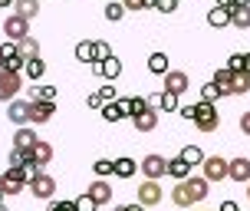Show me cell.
<instances>
[{
  "label": "cell",
  "instance_id": "49",
  "mask_svg": "<svg viewBox=\"0 0 250 211\" xmlns=\"http://www.w3.org/2000/svg\"><path fill=\"white\" fill-rule=\"evenodd\" d=\"M178 116H181V119H194V106H181Z\"/></svg>",
  "mask_w": 250,
  "mask_h": 211
},
{
  "label": "cell",
  "instance_id": "21",
  "mask_svg": "<svg viewBox=\"0 0 250 211\" xmlns=\"http://www.w3.org/2000/svg\"><path fill=\"white\" fill-rule=\"evenodd\" d=\"M148 70H151L155 76H165L168 70H171V60H168V53H162V50L151 53V56H148Z\"/></svg>",
  "mask_w": 250,
  "mask_h": 211
},
{
  "label": "cell",
  "instance_id": "16",
  "mask_svg": "<svg viewBox=\"0 0 250 211\" xmlns=\"http://www.w3.org/2000/svg\"><path fill=\"white\" fill-rule=\"evenodd\" d=\"M230 26L250 30V3H234L230 7Z\"/></svg>",
  "mask_w": 250,
  "mask_h": 211
},
{
  "label": "cell",
  "instance_id": "57",
  "mask_svg": "<svg viewBox=\"0 0 250 211\" xmlns=\"http://www.w3.org/2000/svg\"><path fill=\"white\" fill-rule=\"evenodd\" d=\"M0 211H7V208H3V201H0Z\"/></svg>",
  "mask_w": 250,
  "mask_h": 211
},
{
  "label": "cell",
  "instance_id": "56",
  "mask_svg": "<svg viewBox=\"0 0 250 211\" xmlns=\"http://www.w3.org/2000/svg\"><path fill=\"white\" fill-rule=\"evenodd\" d=\"M237 3H250V0H237Z\"/></svg>",
  "mask_w": 250,
  "mask_h": 211
},
{
  "label": "cell",
  "instance_id": "40",
  "mask_svg": "<svg viewBox=\"0 0 250 211\" xmlns=\"http://www.w3.org/2000/svg\"><path fill=\"white\" fill-rule=\"evenodd\" d=\"M155 10H158V13H175L178 10V0H155Z\"/></svg>",
  "mask_w": 250,
  "mask_h": 211
},
{
  "label": "cell",
  "instance_id": "58",
  "mask_svg": "<svg viewBox=\"0 0 250 211\" xmlns=\"http://www.w3.org/2000/svg\"><path fill=\"white\" fill-rule=\"evenodd\" d=\"M198 211H208V208H198Z\"/></svg>",
  "mask_w": 250,
  "mask_h": 211
},
{
  "label": "cell",
  "instance_id": "5",
  "mask_svg": "<svg viewBox=\"0 0 250 211\" xmlns=\"http://www.w3.org/2000/svg\"><path fill=\"white\" fill-rule=\"evenodd\" d=\"M30 191H33V198H43V201H50L53 195H56V178H53V175H46L43 172V168H40L37 175H33V178H30Z\"/></svg>",
  "mask_w": 250,
  "mask_h": 211
},
{
  "label": "cell",
  "instance_id": "8",
  "mask_svg": "<svg viewBox=\"0 0 250 211\" xmlns=\"http://www.w3.org/2000/svg\"><path fill=\"white\" fill-rule=\"evenodd\" d=\"M30 112H33V102H30V99L7 102V119H10L13 125H30Z\"/></svg>",
  "mask_w": 250,
  "mask_h": 211
},
{
  "label": "cell",
  "instance_id": "1",
  "mask_svg": "<svg viewBox=\"0 0 250 211\" xmlns=\"http://www.w3.org/2000/svg\"><path fill=\"white\" fill-rule=\"evenodd\" d=\"M191 122L198 125V132H217V129H221V112H217L214 102L201 99L198 106H194V119H191Z\"/></svg>",
  "mask_w": 250,
  "mask_h": 211
},
{
  "label": "cell",
  "instance_id": "15",
  "mask_svg": "<svg viewBox=\"0 0 250 211\" xmlns=\"http://www.w3.org/2000/svg\"><path fill=\"white\" fill-rule=\"evenodd\" d=\"M37 142H40V136L30 129V125H20V129L13 132V149H23L26 152V149H33Z\"/></svg>",
  "mask_w": 250,
  "mask_h": 211
},
{
  "label": "cell",
  "instance_id": "2",
  "mask_svg": "<svg viewBox=\"0 0 250 211\" xmlns=\"http://www.w3.org/2000/svg\"><path fill=\"white\" fill-rule=\"evenodd\" d=\"M201 175H204L208 182H224V178H230V162H227L224 155H204Z\"/></svg>",
  "mask_w": 250,
  "mask_h": 211
},
{
  "label": "cell",
  "instance_id": "31",
  "mask_svg": "<svg viewBox=\"0 0 250 211\" xmlns=\"http://www.w3.org/2000/svg\"><path fill=\"white\" fill-rule=\"evenodd\" d=\"M99 112H102V119H105V122H119V119H125V112H122V106H119V99H115V102H105Z\"/></svg>",
  "mask_w": 250,
  "mask_h": 211
},
{
  "label": "cell",
  "instance_id": "27",
  "mask_svg": "<svg viewBox=\"0 0 250 211\" xmlns=\"http://www.w3.org/2000/svg\"><path fill=\"white\" fill-rule=\"evenodd\" d=\"M13 7H17L13 13H20V17H26V20H33V17L40 13V0H17Z\"/></svg>",
  "mask_w": 250,
  "mask_h": 211
},
{
  "label": "cell",
  "instance_id": "53",
  "mask_svg": "<svg viewBox=\"0 0 250 211\" xmlns=\"http://www.w3.org/2000/svg\"><path fill=\"white\" fill-rule=\"evenodd\" d=\"M13 3H17V0H0V7H3V10H7V7H13Z\"/></svg>",
  "mask_w": 250,
  "mask_h": 211
},
{
  "label": "cell",
  "instance_id": "23",
  "mask_svg": "<svg viewBox=\"0 0 250 211\" xmlns=\"http://www.w3.org/2000/svg\"><path fill=\"white\" fill-rule=\"evenodd\" d=\"M33 159H37V165H40V168H43V165H50V162H53V145L40 139L37 145H33Z\"/></svg>",
  "mask_w": 250,
  "mask_h": 211
},
{
  "label": "cell",
  "instance_id": "50",
  "mask_svg": "<svg viewBox=\"0 0 250 211\" xmlns=\"http://www.w3.org/2000/svg\"><path fill=\"white\" fill-rule=\"evenodd\" d=\"M217 211H240V208H237V201H224V205H221Z\"/></svg>",
  "mask_w": 250,
  "mask_h": 211
},
{
  "label": "cell",
  "instance_id": "7",
  "mask_svg": "<svg viewBox=\"0 0 250 211\" xmlns=\"http://www.w3.org/2000/svg\"><path fill=\"white\" fill-rule=\"evenodd\" d=\"M3 33H7V40L20 43L23 37H30V20H26V17H20V13H10V17L3 20Z\"/></svg>",
  "mask_w": 250,
  "mask_h": 211
},
{
  "label": "cell",
  "instance_id": "3",
  "mask_svg": "<svg viewBox=\"0 0 250 211\" xmlns=\"http://www.w3.org/2000/svg\"><path fill=\"white\" fill-rule=\"evenodd\" d=\"M23 89V73L13 70H0V102H13Z\"/></svg>",
  "mask_w": 250,
  "mask_h": 211
},
{
  "label": "cell",
  "instance_id": "4",
  "mask_svg": "<svg viewBox=\"0 0 250 211\" xmlns=\"http://www.w3.org/2000/svg\"><path fill=\"white\" fill-rule=\"evenodd\" d=\"M138 168H142V175H145V178L162 182L165 175H168V159H165V155H158V152H148L145 159L138 162Z\"/></svg>",
  "mask_w": 250,
  "mask_h": 211
},
{
  "label": "cell",
  "instance_id": "10",
  "mask_svg": "<svg viewBox=\"0 0 250 211\" xmlns=\"http://www.w3.org/2000/svg\"><path fill=\"white\" fill-rule=\"evenodd\" d=\"M188 191H191V198H194V205H201V201L208 198V191H211V182L204 178V175H188L185 178Z\"/></svg>",
  "mask_w": 250,
  "mask_h": 211
},
{
  "label": "cell",
  "instance_id": "52",
  "mask_svg": "<svg viewBox=\"0 0 250 211\" xmlns=\"http://www.w3.org/2000/svg\"><path fill=\"white\" fill-rule=\"evenodd\" d=\"M244 73L250 76V53H244Z\"/></svg>",
  "mask_w": 250,
  "mask_h": 211
},
{
  "label": "cell",
  "instance_id": "30",
  "mask_svg": "<svg viewBox=\"0 0 250 211\" xmlns=\"http://www.w3.org/2000/svg\"><path fill=\"white\" fill-rule=\"evenodd\" d=\"M230 79H234V70H230V66H221V70H214V83L224 89V96H230Z\"/></svg>",
  "mask_w": 250,
  "mask_h": 211
},
{
  "label": "cell",
  "instance_id": "13",
  "mask_svg": "<svg viewBox=\"0 0 250 211\" xmlns=\"http://www.w3.org/2000/svg\"><path fill=\"white\" fill-rule=\"evenodd\" d=\"M230 182H240V185H247V182H250V159H247V155L230 159Z\"/></svg>",
  "mask_w": 250,
  "mask_h": 211
},
{
  "label": "cell",
  "instance_id": "24",
  "mask_svg": "<svg viewBox=\"0 0 250 211\" xmlns=\"http://www.w3.org/2000/svg\"><path fill=\"white\" fill-rule=\"evenodd\" d=\"M56 86H30V102H40V99H46V102H56Z\"/></svg>",
  "mask_w": 250,
  "mask_h": 211
},
{
  "label": "cell",
  "instance_id": "14",
  "mask_svg": "<svg viewBox=\"0 0 250 211\" xmlns=\"http://www.w3.org/2000/svg\"><path fill=\"white\" fill-rule=\"evenodd\" d=\"M89 195L96 205H109L112 201V182H105V178H96L92 185H89Z\"/></svg>",
  "mask_w": 250,
  "mask_h": 211
},
{
  "label": "cell",
  "instance_id": "55",
  "mask_svg": "<svg viewBox=\"0 0 250 211\" xmlns=\"http://www.w3.org/2000/svg\"><path fill=\"white\" fill-rule=\"evenodd\" d=\"M247 201H250V182H247Z\"/></svg>",
  "mask_w": 250,
  "mask_h": 211
},
{
  "label": "cell",
  "instance_id": "29",
  "mask_svg": "<svg viewBox=\"0 0 250 211\" xmlns=\"http://www.w3.org/2000/svg\"><path fill=\"white\" fill-rule=\"evenodd\" d=\"M76 60L79 63H96V47H92L89 40H79V43H76Z\"/></svg>",
  "mask_w": 250,
  "mask_h": 211
},
{
  "label": "cell",
  "instance_id": "47",
  "mask_svg": "<svg viewBox=\"0 0 250 211\" xmlns=\"http://www.w3.org/2000/svg\"><path fill=\"white\" fill-rule=\"evenodd\" d=\"M112 211H145V205H138V201L135 205H115Z\"/></svg>",
  "mask_w": 250,
  "mask_h": 211
},
{
  "label": "cell",
  "instance_id": "48",
  "mask_svg": "<svg viewBox=\"0 0 250 211\" xmlns=\"http://www.w3.org/2000/svg\"><path fill=\"white\" fill-rule=\"evenodd\" d=\"M240 132H244V136H250V112H244V116H240Z\"/></svg>",
  "mask_w": 250,
  "mask_h": 211
},
{
  "label": "cell",
  "instance_id": "44",
  "mask_svg": "<svg viewBox=\"0 0 250 211\" xmlns=\"http://www.w3.org/2000/svg\"><path fill=\"white\" fill-rule=\"evenodd\" d=\"M86 106H89V109H102V106H105V99H102L99 93H92V96L86 99Z\"/></svg>",
  "mask_w": 250,
  "mask_h": 211
},
{
  "label": "cell",
  "instance_id": "18",
  "mask_svg": "<svg viewBox=\"0 0 250 211\" xmlns=\"http://www.w3.org/2000/svg\"><path fill=\"white\" fill-rule=\"evenodd\" d=\"M135 172H138V162L128 159V155H122V159L112 162V175H115V178H132Z\"/></svg>",
  "mask_w": 250,
  "mask_h": 211
},
{
  "label": "cell",
  "instance_id": "39",
  "mask_svg": "<svg viewBox=\"0 0 250 211\" xmlns=\"http://www.w3.org/2000/svg\"><path fill=\"white\" fill-rule=\"evenodd\" d=\"M162 109H165V112H178V109H181L175 93H165V96H162Z\"/></svg>",
  "mask_w": 250,
  "mask_h": 211
},
{
  "label": "cell",
  "instance_id": "36",
  "mask_svg": "<svg viewBox=\"0 0 250 211\" xmlns=\"http://www.w3.org/2000/svg\"><path fill=\"white\" fill-rule=\"evenodd\" d=\"M92 47H96V63H102V60L112 56V47H109L105 40H92Z\"/></svg>",
  "mask_w": 250,
  "mask_h": 211
},
{
  "label": "cell",
  "instance_id": "42",
  "mask_svg": "<svg viewBox=\"0 0 250 211\" xmlns=\"http://www.w3.org/2000/svg\"><path fill=\"white\" fill-rule=\"evenodd\" d=\"M227 66H230L234 73H244V53H234V56L227 60Z\"/></svg>",
  "mask_w": 250,
  "mask_h": 211
},
{
  "label": "cell",
  "instance_id": "45",
  "mask_svg": "<svg viewBox=\"0 0 250 211\" xmlns=\"http://www.w3.org/2000/svg\"><path fill=\"white\" fill-rule=\"evenodd\" d=\"M125 10H145V0H122Z\"/></svg>",
  "mask_w": 250,
  "mask_h": 211
},
{
  "label": "cell",
  "instance_id": "22",
  "mask_svg": "<svg viewBox=\"0 0 250 211\" xmlns=\"http://www.w3.org/2000/svg\"><path fill=\"white\" fill-rule=\"evenodd\" d=\"M171 201H175L178 208H191V205H194V198H191V191H188L185 182H178V185L171 188Z\"/></svg>",
  "mask_w": 250,
  "mask_h": 211
},
{
  "label": "cell",
  "instance_id": "9",
  "mask_svg": "<svg viewBox=\"0 0 250 211\" xmlns=\"http://www.w3.org/2000/svg\"><path fill=\"white\" fill-rule=\"evenodd\" d=\"M188 86H191V76L188 73H181V70H168L165 73V93L181 96V93H188Z\"/></svg>",
  "mask_w": 250,
  "mask_h": 211
},
{
  "label": "cell",
  "instance_id": "32",
  "mask_svg": "<svg viewBox=\"0 0 250 211\" xmlns=\"http://www.w3.org/2000/svg\"><path fill=\"white\" fill-rule=\"evenodd\" d=\"M221 96H224V89L217 86L214 79H211V83H204V86H201V99H204V102H217Z\"/></svg>",
  "mask_w": 250,
  "mask_h": 211
},
{
  "label": "cell",
  "instance_id": "17",
  "mask_svg": "<svg viewBox=\"0 0 250 211\" xmlns=\"http://www.w3.org/2000/svg\"><path fill=\"white\" fill-rule=\"evenodd\" d=\"M132 122H135L138 132H155V129H158V109H145V112H138Z\"/></svg>",
  "mask_w": 250,
  "mask_h": 211
},
{
  "label": "cell",
  "instance_id": "54",
  "mask_svg": "<svg viewBox=\"0 0 250 211\" xmlns=\"http://www.w3.org/2000/svg\"><path fill=\"white\" fill-rule=\"evenodd\" d=\"M145 7H155V0H145Z\"/></svg>",
  "mask_w": 250,
  "mask_h": 211
},
{
  "label": "cell",
  "instance_id": "26",
  "mask_svg": "<svg viewBox=\"0 0 250 211\" xmlns=\"http://www.w3.org/2000/svg\"><path fill=\"white\" fill-rule=\"evenodd\" d=\"M247 93H250V76L234 73V79H230V96H247Z\"/></svg>",
  "mask_w": 250,
  "mask_h": 211
},
{
  "label": "cell",
  "instance_id": "51",
  "mask_svg": "<svg viewBox=\"0 0 250 211\" xmlns=\"http://www.w3.org/2000/svg\"><path fill=\"white\" fill-rule=\"evenodd\" d=\"M234 3H237V0H217V7H227V10H230Z\"/></svg>",
  "mask_w": 250,
  "mask_h": 211
},
{
  "label": "cell",
  "instance_id": "59",
  "mask_svg": "<svg viewBox=\"0 0 250 211\" xmlns=\"http://www.w3.org/2000/svg\"><path fill=\"white\" fill-rule=\"evenodd\" d=\"M0 70H3V63H0Z\"/></svg>",
  "mask_w": 250,
  "mask_h": 211
},
{
  "label": "cell",
  "instance_id": "38",
  "mask_svg": "<svg viewBox=\"0 0 250 211\" xmlns=\"http://www.w3.org/2000/svg\"><path fill=\"white\" fill-rule=\"evenodd\" d=\"M99 208V205H96V201H92V195H79V198H76V211H96Z\"/></svg>",
  "mask_w": 250,
  "mask_h": 211
},
{
  "label": "cell",
  "instance_id": "34",
  "mask_svg": "<svg viewBox=\"0 0 250 211\" xmlns=\"http://www.w3.org/2000/svg\"><path fill=\"white\" fill-rule=\"evenodd\" d=\"M181 155H185L188 165H201V162H204V152H201L198 145H185V149H181Z\"/></svg>",
  "mask_w": 250,
  "mask_h": 211
},
{
  "label": "cell",
  "instance_id": "37",
  "mask_svg": "<svg viewBox=\"0 0 250 211\" xmlns=\"http://www.w3.org/2000/svg\"><path fill=\"white\" fill-rule=\"evenodd\" d=\"M92 172L99 175V178H109V175H112V159H99L92 165Z\"/></svg>",
  "mask_w": 250,
  "mask_h": 211
},
{
  "label": "cell",
  "instance_id": "12",
  "mask_svg": "<svg viewBox=\"0 0 250 211\" xmlns=\"http://www.w3.org/2000/svg\"><path fill=\"white\" fill-rule=\"evenodd\" d=\"M53 112H56V102H46V99L33 102V112H30V125H43V122H50Z\"/></svg>",
  "mask_w": 250,
  "mask_h": 211
},
{
  "label": "cell",
  "instance_id": "43",
  "mask_svg": "<svg viewBox=\"0 0 250 211\" xmlns=\"http://www.w3.org/2000/svg\"><path fill=\"white\" fill-rule=\"evenodd\" d=\"M99 96H102L105 102H115V99H119V93H115L112 83H109V86H102V89H99Z\"/></svg>",
  "mask_w": 250,
  "mask_h": 211
},
{
  "label": "cell",
  "instance_id": "25",
  "mask_svg": "<svg viewBox=\"0 0 250 211\" xmlns=\"http://www.w3.org/2000/svg\"><path fill=\"white\" fill-rule=\"evenodd\" d=\"M43 73H46V63L40 60V56L26 60V66H23V76H26V79H33V83H37V79H40Z\"/></svg>",
  "mask_w": 250,
  "mask_h": 211
},
{
  "label": "cell",
  "instance_id": "46",
  "mask_svg": "<svg viewBox=\"0 0 250 211\" xmlns=\"http://www.w3.org/2000/svg\"><path fill=\"white\" fill-rule=\"evenodd\" d=\"M162 96H165V93H151V96H148V106H151V109H162Z\"/></svg>",
  "mask_w": 250,
  "mask_h": 211
},
{
  "label": "cell",
  "instance_id": "28",
  "mask_svg": "<svg viewBox=\"0 0 250 211\" xmlns=\"http://www.w3.org/2000/svg\"><path fill=\"white\" fill-rule=\"evenodd\" d=\"M125 13H128V10H125L122 0H109V3H105V20H109V23H119Z\"/></svg>",
  "mask_w": 250,
  "mask_h": 211
},
{
  "label": "cell",
  "instance_id": "6",
  "mask_svg": "<svg viewBox=\"0 0 250 211\" xmlns=\"http://www.w3.org/2000/svg\"><path fill=\"white\" fill-rule=\"evenodd\" d=\"M165 191L162 185L155 182V178H145L142 185H138V205H145V208H155V205H162Z\"/></svg>",
  "mask_w": 250,
  "mask_h": 211
},
{
  "label": "cell",
  "instance_id": "20",
  "mask_svg": "<svg viewBox=\"0 0 250 211\" xmlns=\"http://www.w3.org/2000/svg\"><path fill=\"white\" fill-rule=\"evenodd\" d=\"M227 23H230V10H227V7H217V3H214L211 10H208V26L221 30V26H227Z\"/></svg>",
  "mask_w": 250,
  "mask_h": 211
},
{
  "label": "cell",
  "instance_id": "33",
  "mask_svg": "<svg viewBox=\"0 0 250 211\" xmlns=\"http://www.w3.org/2000/svg\"><path fill=\"white\" fill-rule=\"evenodd\" d=\"M17 47H20V53H23L26 60H33V56H40V43H37L33 37H23L20 43H17Z\"/></svg>",
  "mask_w": 250,
  "mask_h": 211
},
{
  "label": "cell",
  "instance_id": "19",
  "mask_svg": "<svg viewBox=\"0 0 250 211\" xmlns=\"http://www.w3.org/2000/svg\"><path fill=\"white\" fill-rule=\"evenodd\" d=\"M168 175H171L175 182H185L188 175H191V165L185 162V155H175V159H168Z\"/></svg>",
  "mask_w": 250,
  "mask_h": 211
},
{
  "label": "cell",
  "instance_id": "11",
  "mask_svg": "<svg viewBox=\"0 0 250 211\" xmlns=\"http://www.w3.org/2000/svg\"><path fill=\"white\" fill-rule=\"evenodd\" d=\"M92 66H96V73H99V76H105L109 83H115V79L122 76V60H119V56H109V60L92 63Z\"/></svg>",
  "mask_w": 250,
  "mask_h": 211
},
{
  "label": "cell",
  "instance_id": "41",
  "mask_svg": "<svg viewBox=\"0 0 250 211\" xmlns=\"http://www.w3.org/2000/svg\"><path fill=\"white\" fill-rule=\"evenodd\" d=\"M46 211H76V201H53L50 198V208Z\"/></svg>",
  "mask_w": 250,
  "mask_h": 211
},
{
  "label": "cell",
  "instance_id": "35",
  "mask_svg": "<svg viewBox=\"0 0 250 211\" xmlns=\"http://www.w3.org/2000/svg\"><path fill=\"white\" fill-rule=\"evenodd\" d=\"M20 191H26V182H17V178L3 175V195H20Z\"/></svg>",
  "mask_w": 250,
  "mask_h": 211
}]
</instances>
